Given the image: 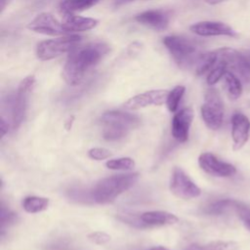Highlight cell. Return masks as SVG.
I'll use <instances>...</instances> for the list:
<instances>
[{
    "label": "cell",
    "mask_w": 250,
    "mask_h": 250,
    "mask_svg": "<svg viewBox=\"0 0 250 250\" xmlns=\"http://www.w3.org/2000/svg\"><path fill=\"white\" fill-rule=\"evenodd\" d=\"M250 131V121L241 112H235L231 116V137L233 149H240L248 141Z\"/></svg>",
    "instance_id": "cell-16"
},
{
    "label": "cell",
    "mask_w": 250,
    "mask_h": 250,
    "mask_svg": "<svg viewBox=\"0 0 250 250\" xmlns=\"http://www.w3.org/2000/svg\"><path fill=\"white\" fill-rule=\"evenodd\" d=\"M238 244L233 241H212L205 245H190L187 250H236Z\"/></svg>",
    "instance_id": "cell-24"
},
{
    "label": "cell",
    "mask_w": 250,
    "mask_h": 250,
    "mask_svg": "<svg viewBox=\"0 0 250 250\" xmlns=\"http://www.w3.org/2000/svg\"><path fill=\"white\" fill-rule=\"evenodd\" d=\"M247 59H248V61H249V62H250V54H249V56L247 57Z\"/></svg>",
    "instance_id": "cell-36"
},
{
    "label": "cell",
    "mask_w": 250,
    "mask_h": 250,
    "mask_svg": "<svg viewBox=\"0 0 250 250\" xmlns=\"http://www.w3.org/2000/svg\"><path fill=\"white\" fill-rule=\"evenodd\" d=\"M201 116L205 125L211 130H218L223 124L224 103L220 93L214 88L208 89L205 93Z\"/></svg>",
    "instance_id": "cell-7"
},
{
    "label": "cell",
    "mask_w": 250,
    "mask_h": 250,
    "mask_svg": "<svg viewBox=\"0 0 250 250\" xmlns=\"http://www.w3.org/2000/svg\"><path fill=\"white\" fill-rule=\"evenodd\" d=\"M88 239L98 245H103L110 240V235L104 231H94L88 234Z\"/></svg>",
    "instance_id": "cell-28"
},
{
    "label": "cell",
    "mask_w": 250,
    "mask_h": 250,
    "mask_svg": "<svg viewBox=\"0 0 250 250\" xmlns=\"http://www.w3.org/2000/svg\"><path fill=\"white\" fill-rule=\"evenodd\" d=\"M229 210H234L240 215V217H243L244 219L247 217H250L249 216L250 211L247 208V206H245L242 202L238 200L229 199V198L217 200L211 203L206 207L205 213L209 215H222Z\"/></svg>",
    "instance_id": "cell-17"
},
{
    "label": "cell",
    "mask_w": 250,
    "mask_h": 250,
    "mask_svg": "<svg viewBox=\"0 0 250 250\" xmlns=\"http://www.w3.org/2000/svg\"><path fill=\"white\" fill-rule=\"evenodd\" d=\"M88 155L95 160H104L111 156L110 150L104 147H93L89 149Z\"/></svg>",
    "instance_id": "cell-27"
},
{
    "label": "cell",
    "mask_w": 250,
    "mask_h": 250,
    "mask_svg": "<svg viewBox=\"0 0 250 250\" xmlns=\"http://www.w3.org/2000/svg\"><path fill=\"white\" fill-rule=\"evenodd\" d=\"M1 217H2V219H3V220H2V226H4V225L6 224V219H4V218H6V215H5V213H4L3 211H2V216H1ZM7 217H8L7 219H8L9 221H11V220L14 218V214H8Z\"/></svg>",
    "instance_id": "cell-32"
},
{
    "label": "cell",
    "mask_w": 250,
    "mask_h": 250,
    "mask_svg": "<svg viewBox=\"0 0 250 250\" xmlns=\"http://www.w3.org/2000/svg\"><path fill=\"white\" fill-rule=\"evenodd\" d=\"M27 28L31 31L51 36H57L65 33L62 28V22H60L50 13L38 14L27 24Z\"/></svg>",
    "instance_id": "cell-12"
},
{
    "label": "cell",
    "mask_w": 250,
    "mask_h": 250,
    "mask_svg": "<svg viewBox=\"0 0 250 250\" xmlns=\"http://www.w3.org/2000/svg\"><path fill=\"white\" fill-rule=\"evenodd\" d=\"M110 170H131L135 167V161L130 157H120L110 159L105 163Z\"/></svg>",
    "instance_id": "cell-26"
},
{
    "label": "cell",
    "mask_w": 250,
    "mask_h": 250,
    "mask_svg": "<svg viewBox=\"0 0 250 250\" xmlns=\"http://www.w3.org/2000/svg\"><path fill=\"white\" fill-rule=\"evenodd\" d=\"M61 22L65 33H72L93 29L98 25L99 21L93 18L76 16L74 14H64Z\"/></svg>",
    "instance_id": "cell-18"
},
{
    "label": "cell",
    "mask_w": 250,
    "mask_h": 250,
    "mask_svg": "<svg viewBox=\"0 0 250 250\" xmlns=\"http://www.w3.org/2000/svg\"><path fill=\"white\" fill-rule=\"evenodd\" d=\"M193 116L194 113L190 107L182 108L173 116L171 122V133L173 138L179 143H185L188 141Z\"/></svg>",
    "instance_id": "cell-13"
},
{
    "label": "cell",
    "mask_w": 250,
    "mask_h": 250,
    "mask_svg": "<svg viewBox=\"0 0 250 250\" xmlns=\"http://www.w3.org/2000/svg\"><path fill=\"white\" fill-rule=\"evenodd\" d=\"M163 44L181 68H189L195 65L201 56L198 44L185 36L168 35L163 38Z\"/></svg>",
    "instance_id": "cell-4"
},
{
    "label": "cell",
    "mask_w": 250,
    "mask_h": 250,
    "mask_svg": "<svg viewBox=\"0 0 250 250\" xmlns=\"http://www.w3.org/2000/svg\"><path fill=\"white\" fill-rule=\"evenodd\" d=\"M206 3L208 4H211V5H215V4H219L223 1H226V0H204Z\"/></svg>",
    "instance_id": "cell-33"
},
{
    "label": "cell",
    "mask_w": 250,
    "mask_h": 250,
    "mask_svg": "<svg viewBox=\"0 0 250 250\" xmlns=\"http://www.w3.org/2000/svg\"><path fill=\"white\" fill-rule=\"evenodd\" d=\"M139 180V173L119 174L99 181L91 195L97 203L104 204L113 201L124 191L132 188Z\"/></svg>",
    "instance_id": "cell-2"
},
{
    "label": "cell",
    "mask_w": 250,
    "mask_h": 250,
    "mask_svg": "<svg viewBox=\"0 0 250 250\" xmlns=\"http://www.w3.org/2000/svg\"><path fill=\"white\" fill-rule=\"evenodd\" d=\"M170 190L179 198L191 199L200 195V188L180 167H175L170 180Z\"/></svg>",
    "instance_id": "cell-8"
},
{
    "label": "cell",
    "mask_w": 250,
    "mask_h": 250,
    "mask_svg": "<svg viewBox=\"0 0 250 250\" xmlns=\"http://www.w3.org/2000/svg\"><path fill=\"white\" fill-rule=\"evenodd\" d=\"M135 1H147V0H115V5L116 6H121V5L132 3V2H135Z\"/></svg>",
    "instance_id": "cell-30"
},
{
    "label": "cell",
    "mask_w": 250,
    "mask_h": 250,
    "mask_svg": "<svg viewBox=\"0 0 250 250\" xmlns=\"http://www.w3.org/2000/svg\"><path fill=\"white\" fill-rule=\"evenodd\" d=\"M109 46L102 41L77 46L71 51L62 68V78L69 86L81 84L87 73L109 52Z\"/></svg>",
    "instance_id": "cell-1"
},
{
    "label": "cell",
    "mask_w": 250,
    "mask_h": 250,
    "mask_svg": "<svg viewBox=\"0 0 250 250\" xmlns=\"http://www.w3.org/2000/svg\"><path fill=\"white\" fill-rule=\"evenodd\" d=\"M82 37L77 34L65 35L38 43L36 56L41 61H49L64 54H69L80 45Z\"/></svg>",
    "instance_id": "cell-5"
},
{
    "label": "cell",
    "mask_w": 250,
    "mask_h": 250,
    "mask_svg": "<svg viewBox=\"0 0 250 250\" xmlns=\"http://www.w3.org/2000/svg\"><path fill=\"white\" fill-rule=\"evenodd\" d=\"M35 82L36 79L34 75L26 76L19 84L17 93L9 99L8 104L10 105L12 123L14 128H18L24 119L28 96L32 92L35 86Z\"/></svg>",
    "instance_id": "cell-6"
},
{
    "label": "cell",
    "mask_w": 250,
    "mask_h": 250,
    "mask_svg": "<svg viewBox=\"0 0 250 250\" xmlns=\"http://www.w3.org/2000/svg\"><path fill=\"white\" fill-rule=\"evenodd\" d=\"M200 168L215 177H230L236 173V168L228 162L219 159L211 152H203L198 157Z\"/></svg>",
    "instance_id": "cell-10"
},
{
    "label": "cell",
    "mask_w": 250,
    "mask_h": 250,
    "mask_svg": "<svg viewBox=\"0 0 250 250\" xmlns=\"http://www.w3.org/2000/svg\"><path fill=\"white\" fill-rule=\"evenodd\" d=\"M11 0H0V7H1V13L4 12L5 8L9 5Z\"/></svg>",
    "instance_id": "cell-31"
},
{
    "label": "cell",
    "mask_w": 250,
    "mask_h": 250,
    "mask_svg": "<svg viewBox=\"0 0 250 250\" xmlns=\"http://www.w3.org/2000/svg\"><path fill=\"white\" fill-rule=\"evenodd\" d=\"M141 220L147 226H167L176 224L179 218L166 211H148L141 215Z\"/></svg>",
    "instance_id": "cell-19"
},
{
    "label": "cell",
    "mask_w": 250,
    "mask_h": 250,
    "mask_svg": "<svg viewBox=\"0 0 250 250\" xmlns=\"http://www.w3.org/2000/svg\"><path fill=\"white\" fill-rule=\"evenodd\" d=\"M9 124H8V122L5 120V118L2 116V119H1V135H2V137H4L7 133H8V131H9Z\"/></svg>",
    "instance_id": "cell-29"
},
{
    "label": "cell",
    "mask_w": 250,
    "mask_h": 250,
    "mask_svg": "<svg viewBox=\"0 0 250 250\" xmlns=\"http://www.w3.org/2000/svg\"><path fill=\"white\" fill-rule=\"evenodd\" d=\"M186 88L183 85H178L174 87L171 91H169L167 100H166V105L169 111L175 112L180 104V102L185 94Z\"/></svg>",
    "instance_id": "cell-25"
},
{
    "label": "cell",
    "mask_w": 250,
    "mask_h": 250,
    "mask_svg": "<svg viewBox=\"0 0 250 250\" xmlns=\"http://www.w3.org/2000/svg\"><path fill=\"white\" fill-rule=\"evenodd\" d=\"M244 225L250 230V217H247L244 219Z\"/></svg>",
    "instance_id": "cell-34"
},
{
    "label": "cell",
    "mask_w": 250,
    "mask_h": 250,
    "mask_svg": "<svg viewBox=\"0 0 250 250\" xmlns=\"http://www.w3.org/2000/svg\"><path fill=\"white\" fill-rule=\"evenodd\" d=\"M224 82L228 97L232 101L239 99L243 90L241 80L231 71H227L224 76Z\"/></svg>",
    "instance_id": "cell-20"
},
{
    "label": "cell",
    "mask_w": 250,
    "mask_h": 250,
    "mask_svg": "<svg viewBox=\"0 0 250 250\" xmlns=\"http://www.w3.org/2000/svg\"><path fill=\"white\" fill-rule=\"evenodd\" d=\"M148 250H169V249H167V248H165L163 246H156V247H152V248H150Z\"/></svg>",
    "instance_id": "cell-35"
},
{
    "label": "cell",
    "mask_w": 250,
    "mask_h": 250,
    "mask_svg": "<svg viewBox=\"0 0 250 250\" xmlns=\"http://www.w3.org/2000/svg\"><path fill=\"white\" fill-rule=\"evenodd\" d=\"M215 51L217 54V61L215 62L214 66L212 67V69L207 73V78H206L207 84L210 86L216 84L221 78H223L225 76L226 72L229 71L227 62L221 58L218 51L217 50H215Z\"/></svg>",
    "instance_id": "cell-23"
},
{
    "label": "cell",
    "mask_w": 250,
    "mask_h": 250,
    "mask_svg": "<svg viewBox=\"0 0 250 250\" xmlns=\"http://www.w3.org/2000/svg\"><path fill=\"white\" fill-rule=\"evenodd\" d=\"M135 21L153 30H165L170 22V14L165 10H148L135 17Z\"/></svg>",
    "instance_id": "cell-15"
},
{
    "label": "cell",
    "mask_w": 250,
    "mask_h": 250,
    "mask_svg": "<svg viewBox=\"0 0 250 250\" xmlns=\"http://www.w3.org/2000/svg\"><path fill=\"white\" fill-rule=\"evenodd\" d=\"M102 135L106 141H118L126 137L130 131L140 124V118L128 112L110 110L101 117Z\"/></svg>",
    "instance_id": "cell-3"
},
{
    "label": "cell",
    "mask_w": 250,
    "mask_h": 250,
    "mask_svg": "<svg viewBox=\"0 0 250 250\" xmlns=\"http://www.w3.org/2000/svg\"><path fill=\"white\" fill-rule=\"evenodd\" d=\"M221 58L227 62L229 71L234 73L240 80L248 82L250 80V62L244 55L234 49L224 47L217 49Z\"/></svg>",
    "instance_id": "cell-9"
},
{
    "label": "cell",
    "mask_w": 250,
    "mask_h": 250,
    "mask_svg": "<svg viewBox=\"0 0 250 250\" xmlns=\"http://www.w3.org/2000/svg\"><path fill=\"white\" fill-rule=\"evenodd\" d=\"M189 30L199 36H235L236 32L229 24L222 21H202L189 26Z\"/></svg>",
    "instance_id": "cell-14"
},
{
    "label": "cell",
    "mask_w": 250,
    "mask_h": 250,
    "mask_svg": "<svg viewBox=\"0 0 250 250\" xmlns=\"http://www.w3.org/2000/svg\"><path fill=\"white\" fill-rule=\"evenodd\" d=\"M50 200L46 197H41V196H27L25 197L22 202V208L27 212V213H39L44 210H46L49 206Z\"/></svg>",
    "instance_id": "cell-22"
},
{
    "label": "cell",
    "mask_w": 250,
    "mask_h": 250,
    "mask_svg": "<svg viewBox=\"0 0 250 250\" xmlns=\"http://www.w3.org/2000/svg\"><path fill=\"white\" fill-rule=\"evenodd\" d=\"M101 0H62L61 2V10L64 14H74L88 10L97 5Z\"/></svg>",
    "instance_id": "cell-21"
},
{
    "label": "cell",
    "mask_w": 250,
    "mask_h": 250,
    "mask_svg": "<svg viewBox=\"0 0 250 250\" xmlns=\"http://www.w3.org/2000/svg\"><path fill=\"white\" fill-rule=\"evenodd\" d=\"M168 94L169 91L163 89L149 90L130 98L124 104V106L128 109L135 110L149 105H161L163 104H166Z\"/></svg>",
    "instance_id": "cell-11"
}]
</instances>
